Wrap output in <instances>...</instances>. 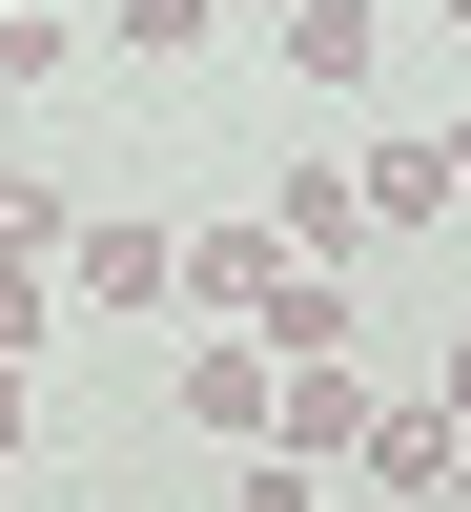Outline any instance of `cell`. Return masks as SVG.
<instances>
[{
    "label": "cell",
    "mask_w": 471,
    "mask_h": 512,
    "mask_svg": "<svg viewBox=\"0 0 471 512\" xmlns=\"http://www.w3.org/2000/svg\"><path fill=\"white\" fill-rule=\"evenodd\" d=\"M431 410H451V431H471V349H451V390H431Z\"/></svg>",
    "instance_id": "11"
},
{
    "label": "cell",
    "mask_w": 471,
    "mask_h": 512,
    "mask_svg": "<svg viewBox=\"0 0 471 512\" xmlns=\"http://www.w3.org/2000/svg\"><path fill=\"white\" fill-rule=\"evenodd\" d=\"M185 308H287V226H185Z\"/></svg>",
    "instance_id": "2"
},
{
    "label": "cell",
    "mask_w": 471,
    "mask_h": 512,
    "mask_svg": "<svg viewBox=\"0 0 471 512\" xmlns=\"http://www.w3.org/2000/svg\"><path fill=\"white\" fill-rule=\"evenodd\" d=\"M226 512H328V492H308V472H287V451H267V472H246V492H226Z\"/></svg>",
    "instance_id": "9"
},
{
    "label": "cell",
    "mask_w": 471,
    "mask_h": 512,
    "mask_svg": "<svg viewBox=\"0 0 471 512\" xmlns=\"http://www.w3.org/2000/svg\"><path fill=\"white\" fill-rule=\"evenodd\" d=\"M287 82H369V62H390V0H287Z\"/></svg>",
    "instance_id": "3"
},
{
    "label": "cell",
    "mask_w": 471,
    "mask_h": 512,
    "mask_svg": "<svg viewBox=\"0 0 471 512\" xmlns=\"http://www.w3.org/2000/svg\"><path fill=\"white\" fill-rule=\"evenodd\" d=\"M82 287L103 308H185V226H82Z\"/></svg>",
    "instance_id": "4"
},
{
    "label": "cell",
    "mask_w": 471,
    "mask_h": 512,
    "mask_svg": "<svg viewBox=\"0 0 471 512\" xmlns=\"http://www.w3.org/2000/svg\"><path fill=\"white\" fill-rule=\"evenodd\" d=\"M0 451H21V369H0Z\"/></svg>",
    "instance_id": "12"
},
{
    "label": "cell",
    "mask_w": 471,
    "mask_h": 512,
    "mask_svg": "<svg viewBox=\"0 0 471 512\" xmlns=\"http://www.w3.org/2000/svg\"><path fill=\"white\" fill-rule=\"evenodd\" d=\"M431 512H471V451H451V492H431Z\"/></svg>",
    "instance_id": "13"
},
{
    "label": "cell",
    "mask_w": 471,
    "mask_h": 512,
    "mask_svg": "<svg viewBox=\"0 0 471 512\" xmlns=\"http://www.w3.org/2000/svg\"><path fill=\"white\" fill-rule=\"evenodd\" d=\"M185 431H267V328L246 349H185Z\"/></svg>",
    "instance_id": "5"
},
{
    "label": "cell",
    "mask_w": 471,
    "mask_h": 512,
    "mask_svg": "<svg viewBox=\"0 0 471 512\" xmlns=\"http://www.w3.org/2000/svg\"><path fill=\"white\" fill-rule=\"evenodd\" d=\"M431 164H451V205H471V103H451V123H431Z\"/></svg>",
    "instance_id": "10"
},
{
    "label": "cell",
    "mask_w": 471,
    "mask_h": 512,
    "mask_svg": "<svg viewBox=\"0 0 471 512\" xmlns=\"http://www.w3.org/2000/svg\"><path fill=\"white\" fill-rule=\"evenodd\" d=\"M21 82H62V21H41V0H0V103H21Z\"/></svg>",
    "instance_id": "7"
},
{
    "label": "cell",
    "mask_w": 471,
    "mask_h": 512,
    "mask_svg": "<svg viewBox=\"0 0 471 512\" xmlns=\"http://www.w3.org/2000/svg\"><path fill=\"white\" fill-rule=\"evenodd\" d=\"M369 512H431V492H369Z\"/></svg>",
    "instance_id": "14"
},
{
    "label": "cell",
    "mask_w": 471,
    "mask_h": 512,
    "mask_svg": "<svg viewBox=\"0 0 471 512\" xmlns=\"http://www.w3.org/2000/svg\"><path fill=\"white\" fill-rule=\"evenodd\" d=\"M369 410H390V390H369L349 349H287V369H267V451H287V472H349Z\"/></svg>",
    "instance_id": "1"
},
{
    "label": "cell",
    "mask_w": 471,
    "mask_h": 512,
    "mask_svg": "<svg viewBox=\"0 0 471 512\" xmlns=\"http://www.w3.org/2000/svg\"><path fill=\"white\" fill-rule=\"evenodd\" d=\"M41 349V267H0V369H21Z\"/></svg>",
    "instance_id": "8"
},
{
    "label": "cell",
    "mask_w": 471,
    "mask_h": 512,
    "mask_svg": "<svg viewBox=\"0 0 471 512\" xmlns=\"http://www.w3.org/2000/svg\"><path fill=\"white\" fill-rule=\"evenodd\" d=\"M451 21H471V0H451Z\"/></svg>",
    "instance_id": "15"
},
{
    "label": "cell",
    "mask_w": 471,
    "mask_h": 512,
    "mask_svg": "<svg viewBox=\"0 0 471 512\" xmlns=\"http://www.w3.org/2000/svg\"><path fill=\"white\" fill-rule=\"evenodd\" d=\"M41 246H62V185H41V164H0V267H41Z\"/></svg>",
    "instance_id": "6"
}]
</instances>
